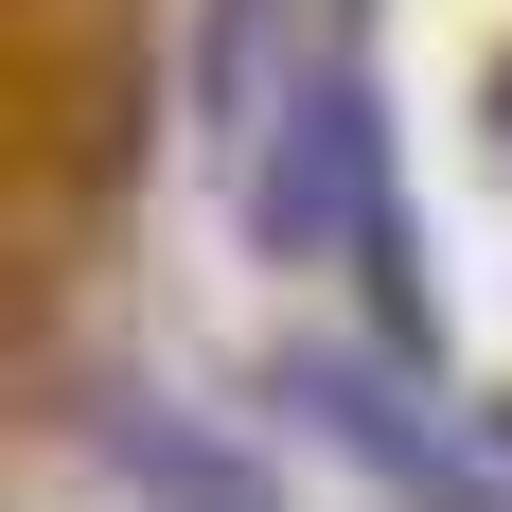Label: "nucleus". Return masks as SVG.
Returning <instances> with one entry per match:
<instances>
[{
    "label": "nucleus",
    "mask_w": 512,
    "mask_h": 512,
    "mask_svg": "<svg viewBox=\"0 0 512 512\" xmlns=\"http://www.w3.org/2000/svg\"><path fill=\"white\" fill-rule=\"evenodd\" d=\"M354 230H371V106H354V71H318L248 142V248L265 265H336Z\"/></svg>",
    "instance_id": "f257e3e1"
},
{
    "label": "nucleus",
    "mask_w": 512,
    "mask_h": 512,
    "mask_svg": "<svg viewBox=\"0 0 512 512\" xmlns=\"http://www.w3.org/2000/svg\"><path fill=\"white\" fill-rule=\"evenodd\" d=\"M106 477H124V495H159V512H283L230 442H212V424H177V407H106Z\"/></svg>",
    "instance_id": "f03ea898"
},
{
    "label": "nucleus",
    "mask_w": 512,
    "mask_h": 512,
    "mask_svg": "<svg viewBox=\"0 0 512 512\" xmlns=\"http://www.w3.org/2000/svg\"><path fill=\"white\" fill-rule=\"evenodd\" d=\"M283 389H301V407L336 424V442H354V460L389 477V495H424V512H495V495H477L460 460H442V442H424V424H389V407H371V389H354V371H336V354H301V371H283Z\"/></svg>",
    "instance_id": "7ed1b4c3"
}]
</instances>
